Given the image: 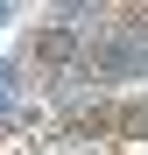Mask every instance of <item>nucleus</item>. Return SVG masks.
I'll use <instances>...</instances> for the list:
<instances>
[{
    "mask_svg": "<svg viewBox=\"0 0 148 155\" xmlns=\"http://www.w3.org/2000/svg\"><path fill=\"white\" fill-rule=\"evenodd\" d=\"M85 35L64 28V21H49V28H35V64H71V49H78Z\"/></svg>",
    "mask_w": 148,
    "mask_h": 155,
    "instance_id": "f257e3e1",
    "label": "nucleus"
}]
</instances>
